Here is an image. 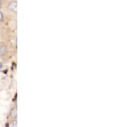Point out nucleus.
Returning a JSON list of instances; mask_svg holds the SVG:
<instances>
[{
	"label": "nucleus",
	"instance_id": "20e7f679",
	"mask_svg": "<svg viewBox=\"0 0 115 127\" xmlns=\"http://www.w3.org/2000/svg\"><path fill=\"white\" fill-rule=\"evenodd\" d=\"M8 127H17V123L16 121H13L8 125Z\"/></svg>",
	"mask_w": 115,
	"mask_h": 127
},
{
	"label": "nucleus",
	"instance_id": "39448f33",
	"mask_svg": "<svg viewBox=\"0 0 115 127\" xmlns=\"http://www.w3.org/2000/svg\"><path fill=\"white\" fill-rule=\"evenodd\" d=\"M3 19V15L1 12H0V21Z\"/></svg>",
	"mask_w": 115,
	"mask_h": 127
},
{
	"label": "nucleus",
	"instance_id": "0eeeda50",
	"mask_svg": "<svg viewBox=\"0 0 115 127\" xmlns=\"http://www.w3.org/2000/svg\"><path fill=\"white\" fill-rule=\"evenodd\" d=\"M0 7H1V1H0Z\"/></svg>",
	"mask_w": 115,
	"mask_h": 127
},
{
	"label": "nucleus",
	"instance_id": "7ed1b4c3",
	"mask_svg": "<svg viewBox=\"0 0 115 127\" xmlns=\"http://www.w3.org/2000/svg\"><path fill=\"white\" fill-rule=\"evenodd\" d=\"M6 48L3 45L0 46V56H3L6 54Z\"/></svg>",
	"mask_w": 115,
	"mask_h": 127
},
{
	"label": "nucleus",
	"instance_id": "423d86ee",
	"mask_svg": "<svg viewBox=\"0 0 115 127\" xmlns=\"http://www.w3.org/2000/svg\"><path fill=\"white\" fill-rule=\"evenodd\" d=\"M2 66H3V65H2V64L1 63V62H0V69L1 68V67H2Z\"/></svg>",
	"mask_w": 115,
	"mask_h": 127
},
{
	"label": "nucleus",
	"instance_id": "f257e3e1",
	"mask_svg": "<svg viewBox=\"0 0 115 127\" xmlns=\"http://www.w3.org/2000/svg\"><path fill=\"white\" fill-rule=\"evenodd\" d=\"M8 8L10 11L14 13L17 12V3L16 1H13L8 5Z\"/></svg>",
	"mask_w": 115,
	"mask_h": 127
},
{
	"label": "nucleus",
	"instance_id": "f03ea898",
	"mask_svg": "<svg viewBox=\"0 0 115 127\" xmlns=\"http://www.w3.org/2000/svg\"><path fill=\"white\" fill-rule=\"evenodd\" d=\"M10 116L13 118H17V108H13L10 111Z\"/></svg>",
	"mask_w": 115,
	"mask_h": 127
}]
</instances>
